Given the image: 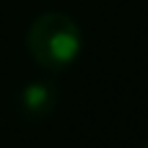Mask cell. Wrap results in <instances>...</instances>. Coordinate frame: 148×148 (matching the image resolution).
<instances>
[{"label":"cell","instance_id":"obj_1","mask_svg":"<svg viewBox=\"0 0 148 148\" xmlns=\"http://www.w3.org/2000/svg\"><path fill=\"white\" fill-rule=\"evenodd\" d=\"M26 49L42 70L60 73L70 68L83 49L81 26L68 13L47 10L31 21L26 31Z\"/></svg>","mask_w":148,"mask_h":148},{"label":"cell","instance_id":"obj_3","mask_svg":"<svg viewBox=\"0 0 148 148\" xmlns=\"http://www.w3.org/2000/svg\"><path fill=\"white\" fill-rule=\"evenodd\" d=\"M140 148H148V140H146V143H143V146H140Z\"/></svg>","mask_w":148,"mask_h":148},{"label":"cell","instance_id":"obj_2","mask_svg":"<svg viewBox=\"0 0 148 148\" xmlns=\"http://www.w3.org/2000/svg\"><path fill=\"white\" fill-rule=\"evenodd\" d=\"M60 101V88L52 81H29L18 94V107L29 120H44L55 112Z\"/></svg>","mask_w":148,"mask_h":148}]
</instances>
